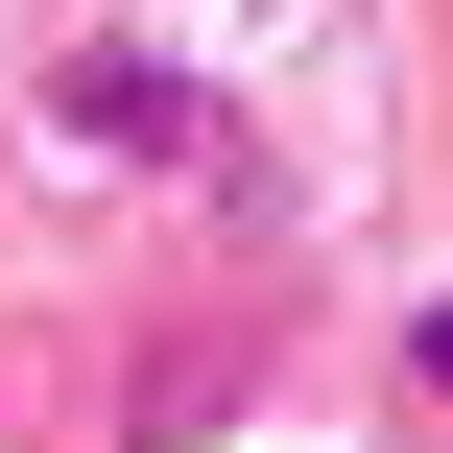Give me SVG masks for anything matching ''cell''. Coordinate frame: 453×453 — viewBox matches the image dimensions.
<instances>
[{"label": "cell", "instance_id": "obj_1", "mask_svg": "<svg viewBox=\"0 0 453 453\" xmlns=\"http://www.w3.org/2000/svg\"><path fill=\"white\" fill-rule=\"evenodd\" d=\"M406 406H430V430H453V311H430V334H406Z\"/></svg>", "mask_w": 453, "mask_h": 453}]
</instances>
